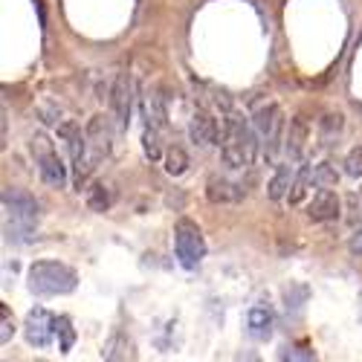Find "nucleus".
I'll list each match as a JSON object with an SVG mask.
<instances>
[{"mask_svg":"<svg viewBox=\"0 0 362 362\" xmlns=\"http://www.w3.org/2000/svg\"><path fill=\"white\" fill-rule=\"evenodd\" d=\"M247 333L258 342H267L273 336V310L267 304H255L247 310Z\"/></svg>","mask_w":362,"mask_h":362,"instance_id":"4468645a","label":"nucleus"},{"mask_svg":"<svg viewBox=\"0 0 362 362\" xmlns=\"http://www.w3.org/2000/svg\"><path fill=\"white\" fill-rule=\"evenodd\" d=\"M38 212H41V206H38V200L29 195V191L15 189V186L3 189V224L35 226Z\"/></svg>","mask_w":362,"mask_h":362,"instance_id":"423d86ee","label":"nucleus"},{"mask_svg":"<svg viewBox=\"0 0 362 362\" xmlns=\"http://www.w3.org/2000/svg\"><path fill=\"white\" fill-rule=\"evenodd\" d=\"M87 206L93 212H108L110 209V191L101 183H93V186H90V191H87Z\"/></svg>","mask_w":362,"mask_h":362,"instance_id":"4be33fe9","label":"nucleus"},{"mask_svg":"<svg viewBox=\"0 0 362 362\" xmlns=\"http://www.w3.org/2000/svg\"><path fill=\"white\" fill-rule=\"evenodd\" d=\"M258 145L261 139L255 134V125L238 113H229L221 128V160L229 168H247L258 157Z\"/></svg>","mask_w":362,"mask_h":362,"instance_id":"f257e3e1","label":"nucleus"},{"mask_svg":"<svg viewBox=\"0 0 362 362\" xmlns=\"http://www.w3.org/2000/svg\"><path fill=\"white\" fill-rule=\"evenodd\" d=\"M310 183L316 186V177H313V162H302V168L295 171V180H293V186H290V195H287V203L290 206H299L304 197H307V191H310Z\"/></svg>","mask_w":362,"mask_h":362,"instance_id":"dca6fc26","label":"nucleus"},{"mask_svg":"<svg viewBox=\"0 0 362 362\" xmlns=\"http://www.w3.org/2000/svg\"><path fill=\"white\" fill-rule=\"evenodd\" d=\"M162 165H165V171L171 174V177H183L189 171V154L180 148V145H171L165 154H162Z\"/></svg>","mask_w":362,"mask_h":362,"instance_id":"a211bd4d","label":"nucleus"},{"mask_svg":"<svg viewBox=\"0 0 362 362\" xmlns=\"http://www.w3.org/2000/svg\"><path fill=\"white\" fill-rule=\"evenodd\" d=\"M345 174L348 177H362V145H357L351 154L345 157Z\"/></svg>","mask_w":362,"mask_h":362,"instance_id":"b1692460","label":"nucleus"},{"mask_svg":"<svg viewBox=\"0 0 362 362\" xmlns=\"http://www.w3.org/2000/svg\"><path fill=\"white\" fill-rule=\"evenodd\" d=\"M110 110L116 116V125L128 131L131 125V110H134V79L131 73H119L110 87Z\"/></svg>","mask_w":362,"mask_h":362,"instance_id":"6e6552de","label":"nucleus"},{"mask_svg":"<svg viewBox=\"0 0 362 362\" xmlns=\"http://www.w3.org/2000/svg\"><path fill=\"white\" fill-rule=\"evenodd\" d=\"M319 131H322V145H333V139H339V134H342V116L328 113L325 119L319 122Z\"/></svg>","mask_w":362,"mask_h":362,"instance_id":"412c9836","label":"nucleus"},{"mask_svg":"<svg viewBox=\"0 0 362 362\" xmlns=\"http://www.w3.org/2000/svg\"><path fill=\"white\" fill-rule=\"evenodd\" d=\"M12 333H15V322L9 316V307L3 304L0 307V345H6L12 339Z\"/></svg>","mask_w":362,"mask_h":362,"instance_id":"393cba45","label":"nucleus"},{"mask_svg":"<svg viewBox=\"0 0 362 362\" xmlns=\"http://www.w3.org/2000/svg\"><path fill=\"white\" fill-rule=\"evenodd\" d=\"M307 139H310V122L304 119V116H295V119H290V131L287 136H284V142H287V157L290 162H302L304 157V148H307Z\"/></svg>","mask_w":362,"mask_h":362,"instance_id":"f8f14e48","label":"nucleus"},{"mask_svg":"<svg viewBox=\"0 0 362 362\" xmlns=\"http://www.w3.org/2000/svg\"><path fill=\"white\" fill-rule=\"evenodd\" d=\"M79 276L61 261H35L27 273V287L35 295H67L75 290Z\"/></svg>","mask_w":362,"mask_h":362,"instance_id":"f03ea898","label":"nucleus"},{"mask_svg":"<svg viewBox=\"0 0 362 362\" xmlns=\"http://www.w3.org/2000/svg\"><path fill=\"white\" fill-rule=\"evenodd\" d=\"M189 136H191V142H195V145L209 148V145H215V142L221 139V125H217V119H215L212 113L197 110L195 116H191Z\"/></svg>","mask_w":362,"mask_h":362,"instance_id":"9b49d317","label":"nucleus"},{"mask_svg":"<svg viewBox=\"0 0 362 362\" xmlns=\"http://www.w3.org/2000/svg\"><path fill=\"white\" fill-rule=\"evenodd\" d=\"M142 148H145V157H148L151 162H160V160H162V148H160V128L145 125V131H142Z\"/></svg>","mask_w":362,"mask_h":362,"instance_id":"aec40b11","label":"nucleus"},{"mask_svg":"<svg viewBox=\"0 0 362 362\" xmlns=\"http://www.w3.org/2000/svg\"><path fill=\"white\" fill-rule=\"evenodd\" d=\"M313 177H316V186H336V180H339V174L330 168V162L313 165Z\"/></svg>","mask_w":362,"mask_h":362,"instance_id":"5701e85b","label":"nucleus"},{"mask_svg":"<svg viewBox=\"0 0 362 362\" xmlns=\"http://www.w3.org/2000/svg\"><path fill=\"white\" fill-rule=\"evenodd\" d=\"M174 252H177L180 267H186V269L200 267V261L206 258V238L191 217H180L174 224Z\"/></svg>","mask_w":362,"mask_h":362,"instance_id":"20e7f679","label":"nucleus"},{"mask_svg":"<svg viewBox=\"0 0 362 362\" xmlns=\"http://www.w3.org/2000/svg\"><path fill=\"white\" fill-rule=\"evenodd\" d=\"M243 195H247V191H243L238 183L226 180V177L212 174L209 180H206V197H209V203H238Z\"/></svg>","mask_w":362,"mask_h":362,"instance_id":"ddd939ff","label":"nucleus"},{"mask_svg":"<svg viewBox=\"0 0 362 362\" xmlns=\"http://www.w3.org/2000/svg\"><path fill=\"white\" fill-rule=\"evenodd\" d=\"M56 336H58V351L61 354H70L73 345H75V328H73L70 316H58V322H56Z\"/></svg>","mask_w":362,"mask_h":362,"instance_id":"6ab92c4d","label":"nucleus"},{"mask_svg":"<svg viewBox=\"0 0 362 362\" xmlns=\"http://www.w3.org/2000/svg\"><path fill=\"white\" fill-rule=\"evenodd\" d=\"M348 203H351V209H354V212H362V189L354 191V195L348 197Z\"/></svg>","mask_w":362,"mask_h":362,"instance_id":"bb28decb","label":"nucleus"},{"mask_svg":"<svg viewBox=\"0 0 362 362\" xmlns=\"http://www.w3.org/2000/svg\"><path fill=\"white\" fill-rule=\"evenodd\" d=\"M87 157L90 162H101L110 154V145H113V128L105 116H93V119L87 122Z\"/></svg>","mask_w":362,"mask_h":362,"instance_id":"1a4fd4ad","label":"nucleus"},{"mask_svg":"<svg viewBox=\"0 0 362 362\" xmlns=\"http://www.w3.org/2000/svg\"><path fill=\"white\" fill-rule=\"evenodd\" d=\"M293 180H295V168H293V162H281V165H276L273 180L267 183V197H269V200H287Z\"/></svg>","mask_w":362,"mask_h":362,"instance_id":"2eb2a0df","label":"nucleus"},{"mask_svg":"<svg viewBox=\"0 0 362 362\" xmlns=\"http://www.w3.org/2000/svg\"><path fill=\"white\" fill-rule=\"evenodd\" d=\"M142 113H145V125L154 128H162L168 125V110H165V99L160 93H148L145 101H142Z\"/></svg>","mask_w":362,"mask_h":362,"instance_id":"f3484780","label":"nucleus"},{"mask_svg":"<svg viewBox=\"0 0 362 362\" xmlns=\"http://www.w3.org/2000/svg\"><path fill=\"white\" fill-rule=\"evenodd\" d=\"M29 151H32V157L38 162V174H41V180L49 189H64V186H67V165H64V160L58 157V151L49 145V139L44 134L32 136Z\"/></svg>","mask_w":362,"mask_h":362,"instance_id":"39448f33","label":"nucleus"},{"mask_svg":"<svg viewBox=\"0 0 362 362\" xmlns=\"http://www.w3.org/2000/svg\"><path fill=\"white\" fill-rule=\"evenodd\" d=\"M348 252L357 255V258H362V229H357L354 235L348 238Z\"/></svg>","mask_w":362,"mask_h":362,"instance_id":"a878e982","label":"nucleus"},{"mask_svg":"<svg viewBox=\"0 0 362 362\" xmlns=\"http://www.w3.org/2000/svg\"><path fill=\"white\" fill-rule=\"evenodd\" d=\"M252 125H255V134L261 139V148H264V160L273 162L281 151V142H284V110L278 101H261L255 110H252Z\"/></svg>","mask_w":362,"mask_h":362,"instance_id":"7ed1b4c3","label":"nucleus"},{"mask_svg":"<svg viewBox=\"0 0 362 362\" xmlns=\"http://www.w3.org/2000/svg\"><path fill=\"white\" fill-rule=\"evenodd\" d=\"M56 322L58 316H53L44 307H32L23 322V333H27V342L35 348H49L56 339Z\"/></svg>","mask_w":362,"mask_h":362,"instance_id":"0eeeda50","label":"nucleus"},{"mask_svg":"<svg viewBox=\"0 0 362 362\" xmlns=\"http://www.w3.org/2000/svg\"><path fill=\"white\" fill-rule=\"evenodd\" d=\"M339 209H342L339 195H336L330 186H322L313 195V200L307 203V217L313 224H328V221H336V217H339Z\"/></svg>","mask_w":362,"mask_h":362,"instance_id":"9d476101","label":"nucleus"}]
</instances>
